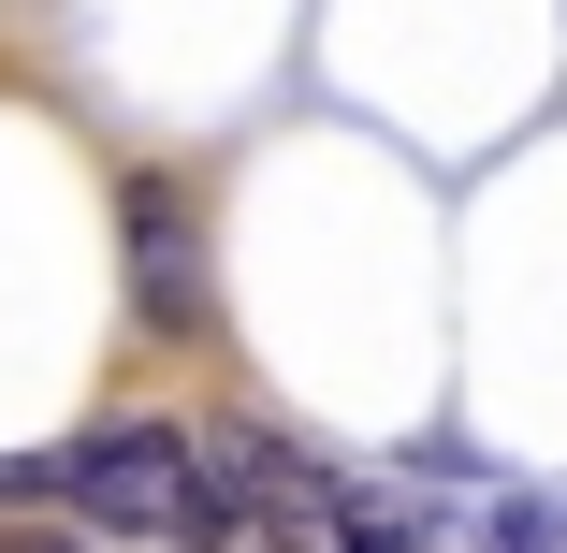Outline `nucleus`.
Here are the masks:
<instances>
[{"label":"nucleus","mask_w":567,"mask_h":553,"mask_svg":"<svg viewBox=\"0 0 567 553\" xmlns=\"http://www.w3.org/2000/svg\"><path fill=\"white\" fill-rule=\"evenodd\" d=\"M175 553H350V539H334V510L234 495V481H189V510H175Z\"/></svg>","instance_id":"nucleus-3"},{"label":"nucleus","mask_w":567,"mask_h":553,"mask_svg":"<svg viewBox=\"0 0 567 553\" xmlns=\"http://www.w3.org/2000/svg\"><path fill=\"white\" fill-rule=\"evenodd\" d=\"M0 495H59V510H87L102 539H175V510H189V422L102 408V422L59 437V452H16Z\"/></svg>","instance_id":"nucleus-1"},{"label":"nucleus","mask_w":567,"mask_h":553,"mask_svg":"<svg viewBox=\"0 0 567 553\" xmlns=\"http://www.w3.org/2000/svg\"><path fill=\"white\" fill-rule=\"evenodd\" d=\"M334 539L350 553H495L481 524H436V481H350L334 495Z\"/></svg>","instance_id":"nucleus-4"},{"label":"nucleus","mask_w":567,"mask_h":553,"mask_svg":"<svg viewBox=\"0 0 567 553\" xmlns=\"http://www.w3.org/2000/svg\"><path fill=\"white\" fill-rule=\"evenodd\" d=\"M117 248H132V320L189 350L204 320H218V277H204V218H189L175 175H132L117 190Z\"/></svg>","instance_id":"nucleus-2"}]
</instances>
